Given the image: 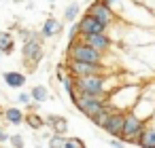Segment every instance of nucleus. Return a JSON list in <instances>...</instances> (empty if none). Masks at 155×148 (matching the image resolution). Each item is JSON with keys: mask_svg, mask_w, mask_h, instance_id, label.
I'll list each match as a JSON object with an SVG mask.
<instances>
[{"mask_svg": "<svg viewBox=\"0 0 155 148\" xmlns=\"http://www.w3.org/2000/svg\"><path fill=\"white\" fill-rule=\"evenodd\" d=\"M102 51L94 49L91 45H87L83 38L81 40H70V49H68V57L70 59H81V61H91V64H102Z\"/></svg>", "mask_w": 155, "mask_h": 148, "instance_id": "obj_1", "label": "nucleus"}, {"mask_svg": "<svg viewBox=\"0 0 155 148\" xmlns=\"http://www.w3.org/2000/svg\"><path fill=\"white\" fill-rule=\"evenodd\" d=\"M74 91L77 93H89V95H102L104 97V76L102 74H89V76H74Z\"/></svg>", "mask_w": 155, "mask_h": 148, "instance_id": "obj_2", "label": "nucleus"}, {"mask_svg": "<svg viewBox=\"0 0 155 148\" xmlns=\"http://www.w3.org/2000/svg\"><path fill=\"white\" fill-rule=\"evenodd\" d=\"M70 97H72L74 106H77L85 116H91V114H96L100 108L106 106V99H104L102 95H89V93H77V91H72Z\"/></svg>", "mask_w": 155, "mask_h": 148, "instance_id": "obj_3", "label": "nucleus"}, {"mask_svg": "<svg viewBox=\"0 0 155 148\" xmlns=\"http://www.w3.org/2000/svg\"><path fill=\"white\" fill-rule=\"evenodd\" d=\"M43 55H45V51H43L41 38H38V36H30V38H26L24 49H21V57H24V61H26V66H28L30 70L36 68V64L43 59Z\"/></svg>", "mask_w": 155, "mask_h": 148, "instance_id": "obj_4", "label": "nucleus"}, {"mask_svg": "<svg viewBox=\"0 0 155 148\" xmlns=\"http://www.w3.org/2000/svg\"><path fill=\"white\" fill-rule=\"evenodd\" d=\"M68 72L72 76H89V74H104L106 66L102 64H91V61H81V59H70Z\"/></svg>", "mask_w": 155, "mask_h": 148, "instance_id": "obj_5", "label": "nucleus"}, {"mask_svg": "<svg viewBox=\"0 0 155 148\" xmlns=\"http://www.w3.org/2000/svg\"><path fill=\"white\" fill-rule=\"evenodd\" d=\"M142 129H144V121H142V118H138L136 114L127 112V114H125V123H123L121 137H123V140H127V142H136V137L142 133Z\"/></svg>", "mask_w": 155, "mask_h": 148, "instance_id": "obj_6", "label": "nucleus"}, {"mask_svg": "<svg viewBox=\"0 0 155 148\" xmlns=\"http://www.w3.org/2000/svg\"><path fill=\"white\" fill-rule=\"evenodd\" d=\"M87 13H89L94 19H98L102 26H110V24L115 21V15H113L110 7H108V5H104L102 0H96V2L87 9Z\"/></svg>", "mask_w": 155, "mask_h": 148, "instance_id": "obj_7", "label": "nucleus"}, {"mask_svg": "<svg viewBox=\"0 0 155 148\" xmlns=\"http://www.w3.org/2000/svg\"><path fill=\"white\" fill-rule=\"evenodd\" d=\"M77 32H79L81 36H85V34H100V32H106V26H102L98 19H94V17L87 13L85 17H81V21H79V26H77Z\"/></svg>", "mask_w": 155, "mask_h": 148, "instance_id": "obj_8", "label": "nucleus"}, {"mask_svg": "<svg viewBox=\"0 0 155 148\" xmlns=\"http://www.w3.org/2000/svg\"><path fill=\"white\" fill-rule=\"evenodd\" d=\"M123 123H125V114L119 112V110H113L110 116H108V121H106V125H104L102 129H104L106 133H110V135H121Z\"/></svg>", "mask_w": 155, "mask_h": 148, "instance_id": "obj_9", "label": "nucleus"}, {"mask_svg": "<svg viewBox=\"0 0 155 148\" xmlns=\"http://www.w3.org/2000/svg\"><path fill=\"white\" fill-rule=\"evenodd\" d=\"M83 40H85L87 45H91L94 49L102 51V53H106V51L110 49V38L106 36V32H100V34H85Z\"/></svg>", "mask_w": 155, "mask_h": 148, "instance_id": "obj_10", "label": "nucleus"}, {"mask_svg": "<svg viewBox=\"0 0 155 148\" xmlns=\"http://www.w3.org/2000/svg\"><path fill=\"white\" fill-rule=\"evenodd\" d=\"M55 133H60V135H64L66 131H68V121L64 118V116H58V114H49L47 116V121H45Z\"/></svg>", "mask_w": 155, "mask_h": 148, "instance_id": "obj_11", "label": "nucleus"}, {"mask_svg": "<svg viewBox=\"0 0 155 148\" xmlns=\"http://www.w3.org/2000/svg\"><path fill=\"white\" fill-rule=\"evenodd\" d=\"M60 32H62V21H58L55 17H49V19L43 24V38L58 36Z\"/></svg>", "mask_w": 155, "mask_h": 148, "instance_id": "obj_12", "label": "nucleus"}, {"mask_svg": "<svg viewBox=\"0 0 155 148\" xmlns=\"http://www.w3.org/2000/svg\"><path fill=\"white\" fill-rule=\"evenodd\" d=\"M2 78H5V83H7L9 87H13V89H19V87H24V85H26V74L15 72V70L5 72V74H2Z\"/></svg>", "mask_w": 155, "mask_h": 148, "instance_id": "obj_13", "label": "nucleus"}, {"mask_svg": "<svg viewBox=\"0 0 155 148\" xmlns=\"http://www.w3.org/2000/svg\"><path fill=\"white\" fill-rule=\"evenodd\" d=\"M110 112H113V110H110V106L106 104L104 108H100V110H98L96 114H91L89 118H91V123H94V125L104 127V125H106V121H108V116H110Z\"/></svg>", "mask_w": 155, "mask_h": 148, "instance_id": "obj_14", "label": "nucleus"}, {"mask_svg": "<svg viewBox=\"0 0 155 148\" xmlns=\"http://www.w3.org/2000/svg\"><path fill=\"white\" fill-rule=\"evenodd\" d=\"M15 49V43H13V36L9 32H0V53L5 55H11Z\"/></svg>", "mask_w": 155, "mask_h": 148, "instance_id": "obj_15", "label": "nucleus"}, {"mask_svg": "<svg viewBox=\"0 0 155 148\" xmlns=\"http://www.w3.org/2000/svg\"><path fill=\"white\" fill-rule=\"evenodd\" d=\"M136 144H140V146H155V129H142V133L136 137Z\"/></svg>", "mask_w": 155, "mask_h": 148, "instance_id": "obj_16", "label": "nucleus"}, {"mask_svg": "<svg viewBox=\"0 0 155 148\" xmlns=\"http://www.w3.org/2000/svg\"><path fill=\"white\" fill-rule=\"evenodd\" d=\"M5 118H7L11 125H21L24 112H21L19 108H7V110H5Z\"/></svg>", "mask_w": 155, "mask_h": 148, "instance_id": "obj_17", "label": "nucleus"}, {"mask_svg": "<svg viewBox=\"0 0 155 148\" xmlns=\"http://www.w3.org/2000/svg\"><path fill=\"white\" fill-rule=\"evenodd\" d=\"M24 123L28 127H32V129H41L45 125V118H41L36 112H28V114H24Z\"/></svg>", "mask_w": 155, "mask_h": 148, "instance_id": "obj_18", "label": "nucleus"}, {"mask_svg": "<svg viewBox=\"0 0 155 148\" xmlns=\"http://www.w3.org/2000/svg\"><path fill=\"white\" fill-rule=\"evenodd\" d=\"M32 99L34 102H45L47 97H49V91H47V87H43V85H36L34 89H32Z\"/></svg>", "mask_w": 155, "mask_h": 148, "instance_id": "obj_19", "label": "nucleus"}, {"mask_svg": "<svg viewBox=\"0 0 155 148\" xmlns=\"http://www.w3.org/2000/svg\"><path fill=\"white\" fill-rule=\"evenodd\" d=\"M79 11H81L79 2L68 5V7H66V11H64V19H66V21H74V19H77V15H79Z\"/></svg>", "mask_w": 155, "mask_h": 148, "instance_id": "obj_20", "label": "nucleus"}, {"mask_svg": "<svg viewBox=\"0 0 155 148\" xmlns=\"http://www.w3.org/2000/svg\"><path fill=\"white\" fill-rule=\"evenodd\" d=\"M66 148H85V142L79 137H66Z\"/></svg>", "mask_w": 155, "mask_h": 148, "instance_id": "obj_21", "label": "nucleus"}, {"mask_svg": "<svg viewBox=\"0 0 155 148\" xmlns=\"http://www.w3.org/2000/svg\"><path fill=\"white\" fill-rule=\"evenodd\" d=\"M49 144H51V146H62V148H66V137H60V133H55Z\"/></svg>", "mask_w": 155, "mask_h": 148, "instance_id": "obj_22", "label": "nucleus"}, {"mask_svg": "<svg viewBox=\"0 0 155 148\" xmlns=\"http://www.w3.org/2000/svg\"><path fill=\"white\" fill-rule=\"evenodd\" d=\"M30 99H32V95H28V93H19V97H17V102H21V104H30Z\"/></svg>", "mask_w": 155, "mask_h": 148, "instance_id": "obj_23", "label": "nucleus"}, {"mask_svg": "<svg viewBox=\"0 0 155 148\" xmlns=\"http://www.w3.org/2000/svg\"><path fill=\"white\" fill-rule=\"evenodd\" d=\"M11 144H13V146H24V137H21V135H13V137H11Z\"/></svg>", "mask_w": 155, "mask_h": 148, "instance_id": "obj_24", "label": "nucleus"}, {"mask_svg": "<svg viewBox=\"0 0 155 148\" xmlns=\"http://www.w3.org/2000/svg\"><path fill=\"white\" fill-rule=\"evenodd\" d=\"M7 140H9V135H7L2 129H0V142H7Z\"/></svg>", "mask_w": 155, "mask_h": 148, "instance_id": "obj_25", "label": "nucleus"}, {"mask_svg": "<svg viewBox=\"0 0 155 148\" xmlns=\"http://www.w3.org/2000/svg\"><path fill=\"white\" fill-rule=\"evenodd\" d=\"M113 146H123V140H113Z\"/></svg>", "mask_w": 155, "mask_h": 148, "instance_id": "obj_26", "label": "nucleus"}, {"mask_svg": "<svg viewBox=\"0 0 155 148\" xmlns=\"http://www.w3.org/2000/svg\"><path fill=\"white\" fill-rule=\"evenodd\" d=\"M102 2H104V5H108V7H110V5H113V2H117V0H102Z\"/></svg>", "mask_w": 155, "mask_h": 148, "instance_id": "obj_27", "label": "nucleus"}, {"mask_svg": "<svg viewBox=\"0 0 155 148\" xmlns=\"http://www.w3.org/2000/svg\"><path fill=\"white\" fill-rule=\"evenodd\" d=\"M0 114H5V108H2V106H0Z\"/></svg>", "mask_w": 155, "mask_h": 148, "instance_id": "obj_28", "label": "nucleus"}]
</instances>
